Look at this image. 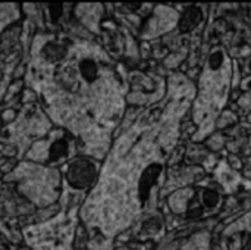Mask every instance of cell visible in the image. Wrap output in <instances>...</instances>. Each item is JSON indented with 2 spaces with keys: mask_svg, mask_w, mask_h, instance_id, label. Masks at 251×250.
<instances>
[{
  "mask_svg": "<svg viewBox=\"0 0 251 250\" xmlns=\"http://www.w3.org/2000/svg\"><path fill=\"white\" fill-rule=\"evenodd\" d=\"M160 171H162V165H159V164H152L144 171V174L140 180V197H141V200L147 199L150 190H152V187L157 181Z\"/></svg>",
  "mask_w": 251,
  "mask_h": 250,
  "instance_id": "1",
  "label": "cell"
},
{
  "mask_svg": "<svg viewBox=\"0 0 251 250\" xmlns=\"http://www.w3.org/2000/svg\"><path fill=\"white\" fill-rule=\"evenodd\" d=\"M202 17H203L202 11H200L198 8H188L179 19V30L182 33L192 30L200 21H202Z\"/></svg>",
  "mask_w": 251,
  "mask_h": 250,
  "instance_id": "2",
  "label": "cell"
},
{
  "mask_svg": "<svg viewBox=\"0 0 251 250\" xmlns=\"http://www.w3.org/2000/svg\"><path fill=\"white\" fill-rule=\"evenodd\" d=\"M218 202H219V196H218L216 191H213V190H204V191H203V203H204L207 208L216 206Z\"/></svg>",
  "mask_w": 251,
  "mask_h": 250,
  "instance_id": "3",
  "label": "cell"
},
{
  "mask_svg": "<svg viewBox=\"0 0 251 250\" xmlns=\"http://www.w3.org/2000/svg\"><path fill=\"white\" fill-rule=\"evenodd\" d=\"M209 62H210V67L213 69H218L222 65V62H223V53L219 52V50H218V52H213L210 59H209Z\"/></svg>",
  "mask_w": 251,
  "mask_h": 250,
  "instance_id": "4",
  "label": "cell"
}]
</instances>
